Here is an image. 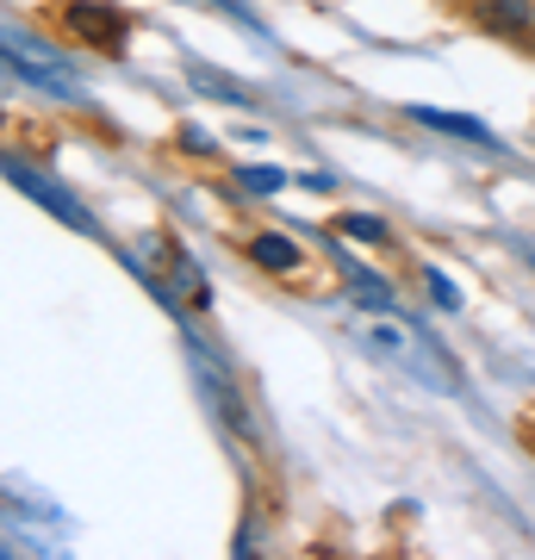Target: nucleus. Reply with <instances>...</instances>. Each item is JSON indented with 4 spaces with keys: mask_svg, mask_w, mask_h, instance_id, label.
<instances>
[{
    "mask_svg": "<svg viewBox=\"0 0 535 560\" xmlns=\"http://www.w3.org/2000/svg\"><path fill=\"white\" fill-rule=\"evenodd\" d=\"M249 256H256L261 268H280V275H287V268H299V249L287 237H256V243H249Z\"/></svg>",
    "mask_w": 535,
    "mask_h": 560,
    "instance_id": "obj_8",
    "label": "nucleus"
},
{
    "mask_svg": "<svg viewBox=\"0 0 535 560\" xmlns=\"http://www.w3.org/2000/svg\"><path fill=\"white\" fill-rule=\"evenodd\" d=\"M423 280H430V293H437V305H449V312H455V305H461V293H455V280L442 275V268H430V275H423Z\"/></svg>",
    "mask_w": 535,
    "mask_h": 560,
    "instance_id": "obj_11",
    "label": "nucleus"
},
{
    "mask_svg": "<svg viewBox=\"0 0 535 560\" xmlns=\"http://www.w3.org/2000/svg\"><path fill=\"white\" fill-rule=\"evenodd\" d=\"M7 62H13V75H25L32 88H44V94H57V101H81L75 69H69L50 44H38L32 32H20V25H7Z\"/></svg>",
    "mask_w": 535,
    "mask_h": 560,
    "instance_id": "obj_2",
    "label": "nucleus"
},
{
    "mask_svg": "<svg viewBox=\"0 0 535 560\" xmlns=\"http://www.w3.org/2000/svg\"><path fill=\"white\" fill-rule=\"evenodd\" d=\"M361 342L374 349V355H386V361H398L405 374H417V381H430V386H455V374L442 368V349L430 337H417L405 318H393V312H380V318H368L361 324Z\"/></svg>",
    "mask_w": 535,
    "mask_h": 560,
    "instance_id": "obj_1",
    "label": "nucleus"
},
{
    "mask_svg": "<svg viewBox=\"0 0 535 560\" xmlns=\"http://www.w3.org/2000/svg\"><path fill=\"white\" fill-rule=\"evenodd\" d=\"M523 256H530V268H535V243H523Z\"/></svg>",
    "mask_w": 535,
    "mask_h": 560,
    "instance_id": "obj_13",
    "label": "nucleus"
},
{
    "mask_svg": "<svg viewBox=\"0 0 535 560\" xmlns=\"http://www.w3.org/2000/svg\"><path fill=\"white\" fill-rule=\"evenodd\" d=\"M187 81H194L199 94H219V101H231V106H249V94H243L237 81H224L219 69H206V62H187Z\"/></svg>",
    "mask_w": 535,
    "mask_h": 560,
    "instance_id": "obj_7",
    "label": "nucleus"
},
{
    "mask_svg": "<svg viewBox=\"0 0 535 560\" xmlns=\"http://www.w3.org/2000/svg\"><path fill=\"white\" fill-rule=\"evenodd\" d=\"M57 20L75 32V44H88V50H119L125 32H131V20H125L119 7H100V0H62Z\"/></svg>",
    "mask_w": 535,
    "mask_h": 560,
    "instance_id": "obj_3",
    "label": "nucleus"
},
{
    "mask_svg": "<svg viewBox=\"0 0 535 560\" xmlns=\"http://www.w3.org/2000/svg\"><path fill=\"white\" fill-rule=\"evenodd\" d=\"M243 187H249V194H280V168H243Z\"/></svg>",
    "mask_w": 535,
    "mask_h": 560,
    "instance_id": "obj_10",
    "label": "nucleus"
},
{
    "mask_svg": "<svg viewBox=\"0 0 535 560\" xmlns=\"http://www.w3.org/2000/svg\"><path fill=\"white\" fill-rule=\"evenodd\" d=\"M337 268H342V280H349L356 305H368V312H386V305H393V287H386L374 268H361V261H356V256H342V249H337Z\"/></svg>",
    "mask_w": 535,
    "mask_h": 560,
    "instance_id": "obj_5",
    "label": "nucleus"
},
{
    "mask_svg": "<svg viewBox=\"0 0 535 560\" xmlns=\"http://www.w3.org/2000/svg\"><path fill=\"white\" fill-rule=\"evenodd\" d=\"M342 231L349 237H368V243H386V224L380 219H342Z\"/></svg>",
    "mask_w": 535,
    "mask_h": 560,
    "instance_id": "obj_12",
    "label": "nucleus"
},
{
    "mask_svg": "<svg viewBox=\"0 0 535 560\" xmlns=\"http://www.w3.org/2000/svg\"><path fill=\"white\" fill-rule=\"evenodd\" d=\"M498 25H511V32H530V0H479Z\"/></svg>",
    "mask_w": 535,
    "mask_h": 560,
    "instance_id": "obj_9",
    "label": "nucleus"
},
{
    "mask_svg": "<svg viewBox=\"0 0 535 560\" xmlns=\"http://www.w3.org/2000/svg\"><path fill=\"white\" fill-rule=\"evenodd\" d=\"M417 125H437V131H449V138H474V143H492V131L479 119H461V113H437V106H411Z\"/></svg>",
    "mask_w": 535,
    "mask_h": 560,
    "instance_id": "obj_6",
    "label": "nucleus"
},
{
    "mask_svg": "<svg viewBox=\"0 0 535 560\" xmlns=\"http://www.w3.org/2000/svg\"><path fill=\"white\" fill-rule=\"evenodd\" d=\"M7 180H13V187H25L32 200H44V206H50V212H57L62 224H75V231H88V237L100 231V224H94V212H88V206H81L75 194H69V187H57V180H50V175H38V168H25L20 156H7Z\"/></svg>",
    "mask_w": 535,
    "mask_h": 560,
    "instance_id": "obj_4",
    "label": "nucleus"
}]
</instances>
